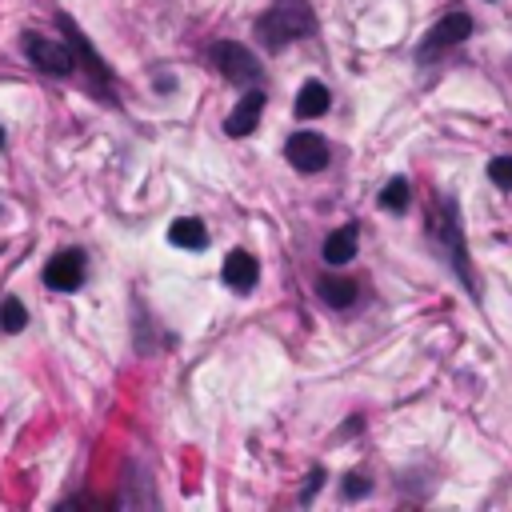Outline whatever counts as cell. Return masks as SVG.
<instances>
[{
    "instance_id": "1",
    "label": "cell",
    "mask_w": 512,
    "mask_h": 512,
    "mask_svg": "<svg viewBox=\"0 0 512 512\" xmlns=\"http://www.w3.org/2000/svg\"><path fill=\"white\" fill-rule=\"evenodd\" d=\"M428 236L432 244L444 252V260L452 264V272L464 280V288L472 292V300H480V280L472 272V260H468V244H464V228H460V208L452 196H440L436 208L428 212Z\"/></svg>"
},
{
    "instance_id": "2",
    "label": "cell",
    "mask_w": 512,
    "mask_h": 512,
    "mask_svg": "<svg viewBox=\"0 0 512 512\" xmlns=\"http://www.w3.org/2000/svg\"><path fill=\"white\" fill-rule=\"evenodd\" d=\"M316 36V12L308 8V0H272V8L256 20V40L272 52Z\"/></svg>"
},
{
    "instance_id": "3",
    "label": "cell",
    "mask_w": 512,
    "mask_h": 512,
    "mask_svg": "<svg viewBox=\"0 0 512 512\" xmlns=\"http://www.w3.org/2000/svg\"><path fill=\"white\" fill-rule=\"evenodd\" d=\"M208 60H212V68H216L228 84H260V76H264L260 60H256L244 44H236V40H216V44L208 48Z\"/></svg>"
},
{
    "instance_id": "4",
    "label": "cell",
    "mask_w": 512,
    "mask_h": 512,
    "mask_svg": "<svg viewBox=\"0 0 512 512\" xmlns=\"http://www.w3.org/2000/svg\"><path fill=\"white\" fill-rule=\"evenodd\" d=\"M24 56L52 76H72L76 72V56L68 48V40H52L48 32H24Z\"/></svg>"
},
{
    "instance_id": "5",
    "label": "cell",
    "mask_w": 512,
    "mask_h": 512,
    "mask_svg": "<svg viewBox=\"0 0 512 512\" xmlns=\"http://www.w3.org/2000/svg\"><path fill=\"white\" fill-rule=\"evenodd\" d=\"M60 28H64V40H68L72 56H76V60H80V68L92 76V84H96L100 100H108V88H112V72H108V64L100 60V52L92 48V40L80 32V24H76L72 16H64V12H60Z\"/></svg>"
},
{
    "instance_id": "6",
    "label": "cell",
    "mask_w": 512,
    "mask_h": 512,
    "mask_svg": "<svg viewBox=\"0 0 512 512\" xmlns=\"http://www.w3.org/2000/svg\"><path fill=\"white\" fill-rule=\"evenodd\" d=\"M468 36H472V16H468V12H448V16H440V20L432 24V32L420 40L416 56L428 60V56H436V52H444V48L464 44Z\"/></svg>"
},
{
    "instance_id": "7",
    "label": "cell",
    "mask_w": 512,
    "mask_h": 512,
    "mask_svg": "<svg viewBox=\"0 0 512 512\" xmlns=\"http://www.w3.org/2000/svg\"><path fill=\"white\" fill-rule=\"evenodd\" d=\"M284 156L296 172H320L328 164V140L316 132H296V136H288Z\"/></svg>"
},
{
    "instance_id": "8",
    "label": "cell",
    "mask_w": 512,
    "mask_h": 512,
    "mask_svg": "<svg viewBox=\"0 0 512 512\" xmlns=\"http://www.w3.org/2000/svg\"><path fill=\"white\" fill-rule=\"evenodd\" d=\"M84 280V252L68 248V252H56L44 268V284L56 288V292H76Z\"/></svg>"
},
{
    "instance_id": "9",
    "label": "cell",
    "mask_w": 512,
    "mask_h": 512,
    "mask_svg": "<svg viewBox=\"0 0 512 512\" xmlns=\"http://www.w3.org/2000/svg\"><path fill=\"white\" fill-rule=\"evenodd\" d=\"M260 112H264V92H260V88H252V92H244V96H240V104L228 112L224 132H228V136H248V132H256Z\"/></svg>"
},
{
    "instance_id": "10",
    "label": "cell",
    "mask_w": 512,
    "mask_h": 512,
    "mask_svg": "<svg viewBox=\"0 0 512 512\" xmlns=\"http://www.w3.org/2000/svg\"><path fill=\"white\" fill-rule=\"evenodd\" d=\"M220 276H224V284H228V288H236V292H248V288L260 280V264H256V256H252V252H244V248H232V252L224 256V268H220Z\"/></svg>"
},
{
    "instance_id": "11",
    "label": "cell",
    "mask_w": 512,
    "mask_h": 512,
    "mask_svg": "<svg viewBox=\"0 0 512 512\" xmlns=\"http://www.w3.org/2000/svg\"><path fill=\"white\" fill-rule=\"evenodd\" d=\"M316 292H320V300H324L328 308H348V304H356V296H360L356 280H348V276H320V280H316Z\"/></svg>"
},
{
    "instance_id": "12",
    "label": "cell",
    "mask_w": 512,
    "mask_h": 512,
    "mask_svg": "<svg viewBox=\"0 0 512 512\" xmlns=\"http://www.w3.org/2000/svg\"><path fill=\"white\" fill-rule=\"evenodd\" d=\"M356 224H344V228H336L328 240H324V260L336 268V264H348L352 256H356Z\"/></svg>"
},
{
    "instance_id": "13",
    "label": "cell",
    "mask_w": 512,
    "mask_h": 512,
    "mask_svg": "<svg viewBox=\"0 0 512 512\" xmlns=\"http://www.w3.org/2000/svg\"><path fill=\"white\" fill-rule=\"evenodd\" d=\"M328 112V88L320 80H304V88L296 92V116L312 120V116H324Z\"/></svg>"
},
{
    "instance_id": "14",
    "label": "cell",
    "mask_w": 512,
    "mask_h": 512,
    "mask_svg": "<svg viewBox=\"0 0 512 512\" xmlns=\"http://www.w3.org/2000/svg\"><path fill=\"white\" fill-rule=\"evenodd\" d=\"M168 240L176 244V248H204L208 244V232H204V224L200 220H192V216H180V220H172V228H168Z\"/></svg>"
},
{
    "instance_id": "15",
    "label": "cell",
    "mask_w": 512,
    "mask_h": 512,
    "mask_svg": "<svg viewBox=\"0 0 512 512\" xmlns=\"http://www.w3.org/2000/svg\"><path fill=\"white\" fill-rule=\"evenodd\" d=\"M24 324H28V308L16 296H4L0 300V332H24Z\"/></svg>"
},
{
    "instance_id": "16",
    "label": "cell",
    "mask_w": 512,
    "mask_h": 512,
    "mask_svg": "<svg viewBox=\"0 0 512 512\" xmlns=\"http://www.w3.org/2000/svg\"><path fill=\"white\" fill-rule=\"evenodd\" d=\"M380 208H388V212H404L408 208V180H388L384 184V192H380Z\"/></svg>"
},
{
    "instance_id": "17",
    "label": "cell",
    "mask_w": 512,
    "mask_h": 512,
    "mask_svg": "<svg viewBox=\"0 0 512 512\" xmlns=\"http://www.w3.org/2000/svg\"><path fill=\"white\" fill-rule=\"evenodd\" d=\"M488 176L496 188H512V156H496L488 160Z\"/></svg>"
},
{
    "instance_id": "18",
    "label": "cell",
    "mask_w": 512,
    "mask_h": 512,
    "mask_svg": "<svg viewBox=\"0 0 512 512\" xmlns=\"http://www.w3.org/2000/svg\"><path fill=\"white\" fill-rule=\"evenodd\" d=\"M372 492V480L368 476H360V472H348L344 476V496L348 500H360V496H368Z\"/></svg>"
},
{
    "instance_id": "19",
    "label": "cell",
    "mask_w": 512,
    "mask_h": 512,
    "mask_svg": "<svg viewBox=\"0 0 512 512\" xmlns=\"http://www.w3.org/2000/svg\"><path fill=\"white\" fill-rule=\"evenodd\" d=\"M320 480H324V468H312V480H308V488H304V500H312V492L320 488Z\"/></svg>"
},
{
    "instance_id": "20",
    "label": "cell",
    "mask_w": 512,
    "mask_h": 512,
    "mask_svg": "<svg viewBox=\"0 0 512 512\" xmlns=\"http://www.w3.org/2000/svg\"><path fill=\"white\" fill-rule=\"evenodd\" d=\"M0 144H4V128H0Z\"/></svg>"
}]
</instances>
